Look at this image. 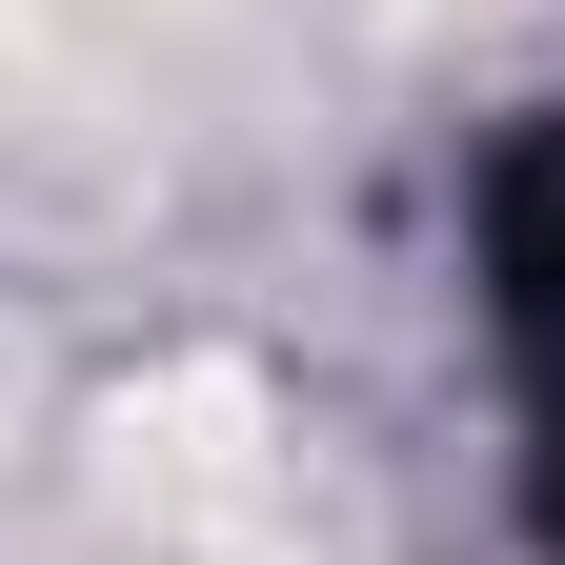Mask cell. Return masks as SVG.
Here are the masks:
<instances>
[{
  "mask_svg": "<svg viewBox=\"0 0 565 565\" xmlns=\"http://www.w3.org/2000/svg\"><path fill=\"white\" fill-rule=\"evenodd\" d=\"M41 565H282V445L243 364H182L82 424V505Z\"/></svg>",
  "mask_w": 565,
  "mask_h": 565,
  "instance_id": "6da1fadb",
  "label": "cell"
},
{
  "mask_svg": "<svg viewBox=\"0 0 565 565\" xmlns=\"http://www.w3.org/2000/svg\"><path fill=\"white\" fill-rule=\"evenodd\" d=\"M223 41V0H0V102L61 121H162Z\"/></svg>",
  "mask_w": 565,
  "mask_h": 565,
  "instance_id": "7a4b0ae2",
  "label": "cell"
}]
</instances>
